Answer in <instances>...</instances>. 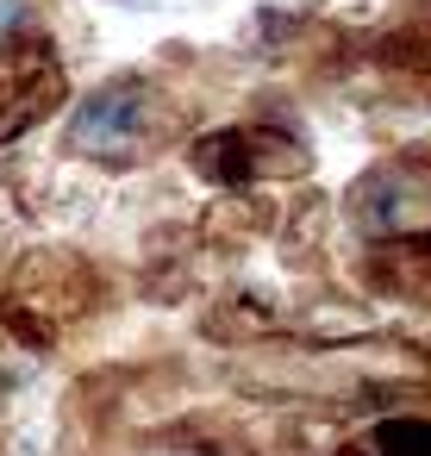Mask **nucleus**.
Listing matches in <instances>:
<instances>
[{"label": "nucleus", "instance_id": "nucleus-1", "mask_svg": "<svg viewBox=\"0 0 431 456\" xmlns=\"http://www.w3.org/2000/svg\"><path fill=\"white\" fill-rule=\"evenodd\" d=\"M138 138H144V88L138 82H107L101 94L82 101L76 126H69V144L88 157H107V163L132 157Z\"/></svg>", "mask_w": 431, "mask_h": 456}, {"label": "nucleus", "instance_id": "nucleus-2", "mask_svg": "<svg viewBox=\"0 0 431 456\" xmlns=\"http://www.w3.org/2000/svg\"><path fill=\"white\" fill-rule=\"evenodd\" d=\"M194 169H207L213 182H244V175H256V138L250 132H213L194 144Z\"/></svg>", "mask_w": 431, "mask_h": 456}, {"label": "nucleus", "instance_id": "nucleus-3", "mask_svg": "<svg viewBox=\"0 0 431 456\" xmlns=\"http://www.w3.org/2000/svg\"><path fill=\"white\" fill-rule=\"evenodd\" d=\"M375 456H431V419H381Z\"/></svg>", "mask_w": 431, "mask_h": 456}, {"label": "nucleus", "instance_id": "nucleus-4", "mask_svg": "<svg viewBox=\"0 0 431 456\" xmlns=\"http://www.w3.org/2000/svg\"><path fill=\"white\" fill-rule=\"evenodd\" d=\"M344 456H369V450H344Z\"/></svg>", "mask_w": 431, "mask_h": 456}]
</instances>
